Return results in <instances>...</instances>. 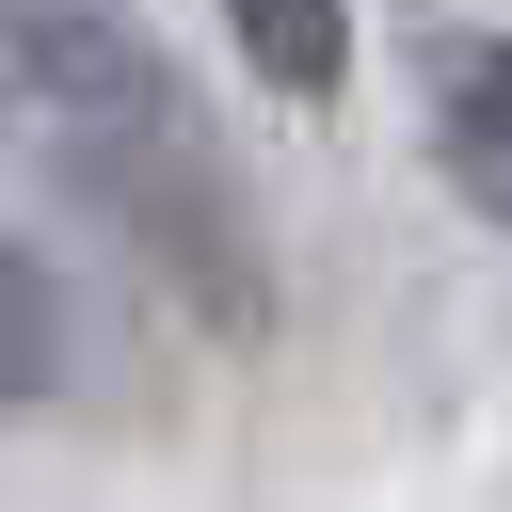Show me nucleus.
<instances>
[{"label": "nucleus", "mask_w": 512, "mask_h": 512, "mask_svg": "<svg viewBox=\"0 0 512 512\" xmlns=\"http://www.w3.org/2000/svg\"><path fill=\"white\" fill-rule=\"evenodd\" d=\"M400 96H416V144H432L448 208L512 256V32H496V16H432V32H400Z\"/></svg>", "instance_id": "nucleus-1"}, {"label": "nucleus", "mask_w": 512, "mask_h": 512, "mask_svg": "<svg viewBox=\"0 0 512 512\" xmlns=\"http://www.w3.org/2000/svg\"><path fill=\"white\" fill-rule=\"evenodd\" d=\"M208 16H224V48H240L256 96H288V112L352 96V32H368V0H208Z\"/></svg>", "instance_id": "nucleus-2"}, {"label": "nucleus", "mask_w": 512, "mask_h": 512, "mask_svg": "<svg viewBox=\"0 0 512 512\" xmlns=\"http://www.w3.org/2000/svg\"><path fill=\"white\" fill-rule=\"evenodd\" d=\"M64 368H80V336H64V272L16 240V128H0V400H16V416H48V400H64Z\"/></svg>", "instance_id": "nucleus-3"}]
</instances>
